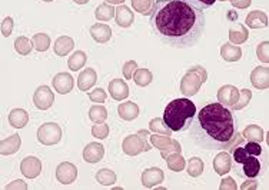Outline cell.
<instances>
[{
	"instance_id": "23",
	"label": "cell",
	"mask_w": 269,
	"mask_h": 190,
	"mask_svg": "<svg viewBox=\"0 0 269 190\" xmlns=\"http://www.w3.org/2000/svg\"><path fill=\"white\" fill-rule=\"evenodd\" d=\"M9 122H10L12 126H15L17 129L25 127V125L28 123V113L25 110H22V109H15L9 115Z\"/></svg>"
},
{
	"instance_id": "40",
	"label": "cell",
	"mask_w": 269,
	"mask_h": 190,
	"mask_svg": "<svg viewBox=\"0 0 269 190\" xmlns=\"http://www.w3.org/2000/svg\"><path fill=\"white\" fill-rule=\"evenodd\" d=\"M258 59L262 62H268V42L259 44L258 47Z\"/></svg>"
},
{
	"instance_id": "5",
	"label": "cell",
	"mask_w": 269,
	"mask_h": 190,
	"mask_svg": "<svg viewBox=\"0 0 269 190\" xmlns=\"http://www.w3.org/2000/svg\"><path fill=\"white\" fill-rule=\"evenodd\" d=\"M242 164V170H240V176L248 177V179H254L261 173V161L256 159V156L248 155L243 160L240 161Z\"/></svg>"
},
{
	"instance_id": "19",
	"label": "cell",
	"mask_w": 269,
	"mask_h": 190,
	"mask_svg": "<svg viewBox=\"0 0 269 190\" xmlns=\"http://www.w3.org/2000/svg\"><path fill=\"white\" fill-rule=\"evenodd\" d=\"M246 25L249 28H254V29H258V28H265L268 25V19H267V15L259 12V10H255L251 15L246 17Z\"/></svg>"
},
{
	"instance_id": "10",
	"label": "cell",
	"mask_w": 269,
	"mask_h": 190,
	"mask_svg": "<svg viewBox=\"0 0 269 190\" xmlns=\"http://www.w3.org/2000/svg\"><path fill=\"white\" fill-rule=\"evenodd\" d=\"M53 88L60 95L69 93L73 88V79L67 73H59L53 77Z\"/></svg>"
},
{
	"instance_id": "24",
	"label": "cell",
	"mask_w": 269,
	"mask_h": 190,
	"mask_svg": "<svg viewBox=\"0 0 269 190\" xmlns=\"http://www.w3.org/2000/svg\"><path fill=\"white\" fill-rule=\"evenodd\" d=\"M243 137L248 140V142H256V143H261L264 140V132L259 126L256 125H252L249 127L245 129L243 132Z\"/></svg>"
},
{
	"instance_id": "8",
	"label": "cell",
	"mask_w": 269,
	"mask_h": 190,
	"mask_svg": "<svg viewBox=\"0 0 269 190\" xmlns=\"http://www.w3.org/2000/svg\"><path fill=\"white\" fill-rule=\"evenodd\" d=\"M20 170L22 173L29 177V179H34L40 175L42 172V163L37 158H26L25 160L20 163Z\"/></svg>"
},
{
	"instance_id": "17",
	"label": "cell",
	"mask_w": 269,
	"mask_h": 190,
	"mask_svg": "<svg viewBox=\"0 0 269 190\" xmlns=\"http://www.w3.org/2000/svg\"><path fill=\"white\" fill-rule=\"evenodd\" d=\"M90 33H92L93 39L96 42H101V43L107 42L110 39V36H112V30H110L109 26H106V25H95L90 29Z\"/></svg>"
},
{
	"instance_id": "42",
	"label": "cell",
	"mask_w": 269,
	"mask_h": 190,
	"mask_svg": "<svg viewBox=\"0 0 269 190\" xmlns=\"http://www.w3.org/2000/svg\"><path fill=\"white\" fill-rule=\"evenodd\" d=\"M243 96H245V97H243V99L240 100V104H238V106H236L235 109H240V107H243V106H245V104L248 103V100L251 99V92H249V90H243Z\"/></svg>"
},
{
	"instance_id": "14",
	"label": "cell",
	"mask_w": 269,
	"mask_h": 190,
	"mask_svg": "<svg viewBox=\"0 0 269 190\" xmlns=\"http://www.w3.org/2000/svg\"><path fill=\"white\" fill-rule=\"evenodd\" d=\"M232 167V159H231V155L229 153H219L215 160H213V169L218 175H226Z\"/></svg>"
},
{
	"instance_id": "9",
	"label": "cell",
	"mask_w": 269,
	"mask_h": 190,
	"mask_svg": "<svg viewBox=\"0 0 269 190\" xmlns=\"http://www.w3.org/2000/svg\"><path fill=\"white\" fill-rule=\"evenodd\" d=\"M123 150H125V153L134 156V155L140 153L142 150H150V146L145 145L142 139L132 134V136H128V139L123 142Z\"/></svg>"
},
{
	"instance_id": "27",
	"label": "cell",
	"mask_w": 269,
	"mask_h": 190,
	"mask_svg": "<svg viewBox=\"0 0 269 190\" xmlns=\"http://www.w3.org/2000/svg\"><path fill=\"white\" fill-rule=\"evenodd\" d=\"M203 172V161L201 160L199 158H192L189 160V164H188V173L192 177H198V176L202 175Z\"/></svg>"
},
{
	"instance_id": "12",
	"label": "cell",
	"mask_w": 269,
	"mask_h": 190,
	"mask_svg": "<svg viewBox=\"0 0 269 190\" xmlns=\"http://www.w3.org/2000/svg\"><path fill=\"white\" fill-rule=\"evenodd\" d=\"M105 155V147L101 143H89L83 150V159L88 163H98Z\"/></svg>"
},
{
	"instance_id": "41",
	"label": "cell",
	"mask_w": 269,
	"mask_h": 190,
	"mask_svg": "<svg viewBox=\"0 0 269 190\" xmlns=\"http://www.w3.org/2000/svg\"><path fill=\"white\" fill-rule=\"evenodd\" d=\"M136 70V63L134 62H128L125 66H123V73L126 79H131L132 77V72Z\"/></svg>"
},
{
	"instance_id": "7",
	"label": "cell",
	"mask_w": 269,
	"mask_h": 190,
	"mask_svg": "<svg viewBox=\"0 0 269 190\" xmlns=\"http://www.w3.org/2000/svg\"><path fill=\"white\" fill-rule=\"evenodd\" d=\"M55 102V96L47 86H40L34 93V104L37 109L46 110Z\"/></svg>"
},
{
	"instance_id": "22",
	"label": "cell",
	"mask_w": 269,
	"mask_h": 190,
	"mask_svg": "<svg viewBox=\"0 0 269 190\" xmlns=\"http://www.w3.org/2000/svg\"><path fill=\"white\" fill-rule=\"evenodd\" d=\"M72 49H73V40L67 36H62L55 43V53L59 56L67 55Z\"/></svg>"
},
{
	"instance_id": "21",
	"label": "cell",
	"mask_w": 269,
	"mask_h": 190,
	"mask_svg": "<svg viewBox=\"0 0 269 190\" xmlns=\"http://www.w3.org/2000/svg\"><path fill=\"white\" fill-rule=\"evenodd\" d=\"M96 83V73L93 69H86L83 73L79 76L77 79V85L82 90H88Z\"/></svg>"
},
{
	"instance_id": "6",
	"label": "cell",
	"mask_w": 269,
	"mask_h": 190,
	"mask_svg": "<svg viewBox=\"0 0 269 190\" xmlns=\"http://www.w3.org/2000/svg\"><path fill=\"white\" fill-rule=\"evenodd\" d=\"M56 177H58L60 183L70 185V183L75 182L76 177H77V169L72 163H60L58 169H56Z\"/></svg>"
},
{
	"instance_id": "35",
	"label": "cell",
	"mask_w": 269,
	"mask_h": 190,
	"mask_svg": "<svg viewBox=\"0 0 269 190\" xmlns=\"http://www.w3.org/2000/svg\"><path fill=\"white\" fill-rule=\"evenodd\" d=\"M243 149L246 150L248 155H252V156H256V158L262 153V147L256 142H248L246 145H243Z\"/></svg>"
},
{
	"instance_id": "18",
	"label": "cell",
	"mask_w": 269,
	"mask_h": 190,
	"mask_svg": "<svg viewBox=\"0 0 269 190\" xmlns=\"http://www.w3.org/2000/svg\"><path fill=\"white\" fill-rule=\"evenodd\" d=\"M221 55L226 62H238L242 56V50L239 46H232V44L226 43L221 49Z\"/></svg>"
},
{
	"instance_id": "4",
	"label": "cell",
	"mask_w": 269,
	"mask_h": 190,
	"mask_svg": "<svg viewBox=\"0 0 269 190\" xmlns=\"http://www.w3.org/2000/svg\"><path fill=\"white\" fill-rule=\"evenodd\" d=\"M60 136H62V130H60L59 125H56V123H46L37 132L39 142L47 146L56 145L60 140Z\"/></svg>"
},
{
	"instance_id": "39",
	"label": "cell",
	"mask_w": 269,
	"mask_h": 190,
	"mask_svg": "<svg viewBox=\"0 0 269 190\" xmlns=\"http://www.w3.org/2000/svg\"><path fill=\"white\" fill-rule=\"evenodd\" d=\"M109 133V129L106 125H101V126H95L93 127V136L98 137V139H105Z\"/></svg>"
},
{
	"instance_id": "1",
	"label": "cell",
	"mask_w": 269,
	"mask_h": 190,
	"mask_svg": "<svg viewBox=\"0 0 269 190\" xmlns=\"http://www.w3.org/2000/svg\"><path fill=\"white\" fill-rule=\"evenodd\" d=\"M150 26L165 44L175 49L194 47L205 33V12L186 0H156Z\"/></svg>"
},
{
	"instance_id": "31",
	"label": "cell",
	"mask_w": 269,
	"mask_h": 190,
	"mask_svg": "<svg viewBox=\"0 0 269 190\" xmlns=\"http://www.w3.org/2000/svg\"><path fill=\"white\" fill-rule=\"evenodd\" d=\"M89 117L93 122H103L106 117H107V112L103 106H93L90 109Z\"/></svg>"
},
{
	"instance_id": "36",
	"label": "cell",
	"mask_w": 269,
	"mask_h": 190,
	"mask_svg": "<svg viewBox=\"0 0 269 190\" xmlns=\"http://www.w3.org/2000/svg\"><path fill=\"white\" fill-rule=\"evenodd\" d=\"M186 1H189L192 6L198 7V9H201V10H205V9H209V7H212V6L215 4V1H216V0H186Z\"/></svg>"
},
{
	"instance_id": "34",
	"label": "cell",
	"mask_w": 269,
	"mask_h": 190,
	"mask_svg": "<svg viewBox=\"0 0 269 190\" xmlns=\"http://www.w3.org/2000/svg\"><path fill=\"white\" fill-rule=\"evenodd\" d=\"M132 3H134V10H137L139 13H142V15L149 13V7L152 0H132Z\"/></svg>"
},
{
	"instance_id": "33",
	"label": "cell",
	"mask_w": 269,
	"mask_h": 190,
	"mask_svg": "<svg viewBox=\"0 0 269 190\" xmlns=\"http://www.w3.org/2000/svg\"><path fill=\"white\" fill-rule=\"evenodd\" d=\"M168 166H169L172 170L179 172V170H182V169L185 167V160H183V158L179 156V155H173L170 159H168Z\"/></svg>"
},
{
	"instance_id": "44",
	"label": "cell",
	"mask_w": 269,
	"mask_h": 190,
	"mask_svg": "<svg viewBox=\"0 0 269 190\" xmlns=\"http://www.w3.org/2000/svg\"><path fill=\"white\" fill-rule=\"evenodd\" d=\"M109 3H122L123 0H107Z\"/></svg>"
},
{
	"instance_id": "13",
	"label": "cell",
	"mask_w": 269,
	"mask_h": 190,
	"mask_svg": "<svg viewBox=\"0 0 269 190\" xmlns=\"http://www.w3.org/2000/svg\"><path fill=\"white\" fill-rule=\"evenodd\" d=\"M109 92H110V96L115 99V100H123L129 96V88L128 85L120 80V79H115L109 83Z\"/></svg>"
},
{
	"instance_id": "25",
	"label": "cell",
	"mask_w": 269,
	"mask_h": 190,
	"mask_svg": "<svg viewBox=\"0 0 269 190\" xmlns=\"http://www.w3.org/2000/svg\"><path fill=\"white\" fill-rule=\"evenodd\" d=\"M96 180L103 186H110L116 182V175L109 169H102L96 173Z\"/></svg>"
},
{
	"instance_id": "37",
	"label": "cell",
	"mask_w": 269,
	"mask_h": 190,
	"mask_svg": "<svg viewBox=\"0 0 269 190\" xmlns=\"http://www.w3.org/2000/svg\"><path fill=\"white\" fill-rule=\"evenodd\" d=\"M90 100H93L95 103H103L106 100V93L103 89H96L93 90L89 95Z\"/></svg>"
},
{
	"instance_id": "29",
	"label": "cell",
	"mask_w": 269,
	"mask_h": 190,
	"mask_svg": "<svg viewBox=\"0 0 269 190\" xmlns=\"http://www.w3.org/2000/svg\"><path fill=\"white\" fill-rule=\"evenodd\" d=\"M152 82V73L148 69H139L134 73V83L139 86H148Z\"/></svg>"
},
{
	"instance_id": "38",
	"label": "cell",
	"mask_w": 269,
	"mask_h": 190,
	"mask_svg": "<svg viewBox=\"0 0 269 190\" xmlns=\"http://www.w3.org/2000/svg\"><path fill=\"white\" fill-rule=\"evenodd\" d=\"M12 30H13V19L12 17H6L3 20V23H1V33H3V36H10Z\"/></svg>"
},
{
	"instance_id": "2",
	"label": "cell",
	"mask_w": 269,
	"mask_h": 190,
	"mask_svg": "<svg viewBox=\"0 0 269 190\" xmlns=\"http://www.w3.org/2000/svg\"><path fill=\"white\" fill-rule=\"evenodd\" d=\"M195 145L205 150L229 149L243 140L236 132L232 112L221 103H209L195 115L189 127Z\"/></svg>"
},
{
	"instance_id": "45",
	"label": "cell",
	"mask_w": 269,
	"mask_h": 190,
	"mask_svg": "<svg viewBox=\"0 0 269 190\" xmlns=\"http://www.w3.org/2000/svg\"><path fill=\"white\" fill-rule=\"evenodd\" d=\"M43 1H53V0H43Z\"/></svg>"
},
{
	"instance_id": "11",
	"label": "cell",
	"mask_w": 269,
	"mask_h": 190,
	"mask_svg": "<svg viewBox=\"0 0 269 190\" xmlns=\"http://www.w3.org/2000/svg\"><path fill=\"white\" fill-rule=\"evenodd\" d=\"M164 172L158 167H153V169H146L142 175V183L145 188H153L159 183L164 182Z\"/></svg>"
},
{
	"instance_id": "32",
	"label": "cell",
	"mask_w": 269,
	"mask_h": 190,
	"mask_svg": "<svg viewBox=\"0 0 269 190\" xmlns=\"http://www.w3.org/2000/svg\"><path fill=\"white\" fill-rule=\"evenodd\" d=\"M15 47L16 52L20 55H29L30 49H32L29 39H26V37H17L15 42Z\"/></svg>"
},
{
	"instance_id": "28",
	"label": "cell",
	"mask_w": 269,
	"mask_h": 190,
	"mask_svg": "<svg viewBox=\"0 0 269 190\" xmlns=\"http://www.w3.org/2000/svg\"><path fill=\"white\" fill-rule=\"evenodd\" d=\"M32 43H33V46L36 47V50H39V52H45V50H47L49 44H50V39H49V36H47V34L39 33V34H36V36L32 39Z\"/></svg>"
},
{
	"instance_id": "20",
	"label": "cell",
	"mask_w": 269,
	"mask_h": 190,
	"mask_svg": "<svg viewBox=\"0 0 269 190\" xmlns=\"http://www.w3.org/2000/svg\"><path fill=\"white\" fill-rule=\"evenodd\" d=\"M20 146V137L19 134H13L9 139H4L1 142V155H13L19 150Z\"/></svg>"
},
{
	"instance_id": "15",
	"label": "cell",
	"mask_w": 269,
	"mask_h": 190,
	"mask_svg": "<svg viewBox=\"0 0 269 190\" xmlns=\"http://www.w3.org/2000/svg\"><path fill=\"white\" fill-rule=\"evenodd\" d=\"M116 22L122 28H129L134 23V13L131 12V9L128 6H119L116 10Z\"/></svg>"
},
{
	"instance_id": "30",
	"label": "cell",
	"mask_w": 269,
	"mask_h": 190,
	"mask_svg": "<svg viewBox=\"0 0 269 190\" xmlns=\"http://www.w3.org/2000/svg\"><path fill=\"white\" fill-rule=\"evenodd\" d=\"M115 15V9L107 6V4H101L98 9H96V17L99 20H110Z\"/></svg>"
},
{
	"instance_id": "16",
	"label": "cell",
	"mask_w": 269,
	"mask_h": 190,
	"mask_svg": "<svg viewBox=\"0 0 269 190\" xmlns=\"http://www.w3.org/2000/svg\"><path fill=\"white\" fill-rule=\"evenodd\" d=\"M118 112H119V116L125 120H134L139 115V107L137 104L134 102H126L122 103L119 107H118Z\"/></svg>"
},
{
	"instance_id": "26",
	"label": "cell",
	"mask_w": 269,
	"mask_h": 190,
	"mask_svg": "<svg viewBox=\"0 0 269 190\" xmlns=\"http://www.w3.org/2000/svg\"><path fill=\"white\" fill-rule=\"evenodd\" d=\"M86 63V55L85 52H75L72 58L69 59V67L70 70H79L83 64Z\"/></svg>"
},
{
	"instance_id": "3",
	"label": "cell",
	"mask_w": 269,
	"mask_h": 190,
	"mask_svg": "<svg viewBox=\"0 0 269 190\" xmlns=\"http://www.w3.org/2000/svg\"><path fill=\"white\" fill-rule=\"evenodd\" d=\"M196 115V106L189 99H175L165 109L164 122L172 132L189 130Z\"/></svg>"
},
{
	"instance_id": "43",
	"label": "cell",
	"mask_w": 269,
	"mask_h": 190,
	"mask_svg": "<svg viewBox=\"0 0 269 190\" xmlns=\"http://www.w3.org/2000/svg\"><path fill=\"white\" fill-rule=\"evenodd\" d=\"M75 3H77V4H85V3H88L89 0H73Z\"/></svg>"
}]
</instances>
